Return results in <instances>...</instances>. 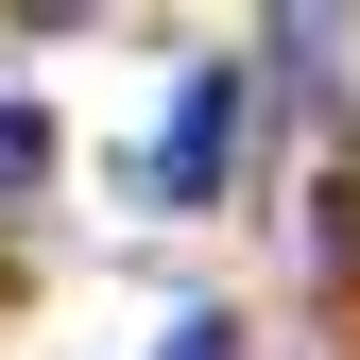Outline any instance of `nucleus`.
Here are the masks:
<instances>
[{
	"label": "nucleus",
	"mask_w": 360,
	"mask_h": 360,
	"mask_svg": "<svg viewBox=\"0 0 360 360\" xmlns=\"http://www.w3.org/2000/svg\"><path fill=\"white\" fill-rule=\"evenodd\" d=\"M240 155V69H189V103H172V138H155V189L172 206H206V172Z\"/></svg>",
	"instance_id": "f257e3e1"
},
{
	"label": "nucleus",
	"mask_w": 360,
	"mask_h": 360,
	"mask_svg": "<svg viewBox=\"0 0 360 360\" xmlns=\"http://www.w3.org/2000/svg\"><path fill=\"white\" fill-rule=\"evenodd\" d=\"M155 360H240V326H223V309H189V326H172Z\"/></svg>",
	"instance_id": "f03ea898"
},
{
	"label": "nucleus",
	"mask_w": 360,
	"mask_h": 360,
	"mask_svg": "<svg viewBox=\"0 0 360 360\" xmlns=\"http://www.w3.org/2000/svg\"><path fill=\"white\" fill-rule=\"evenodd\" d=\"M34 155H52V138H34V103H0V189H18Z\"/></svg>",
	"instance_id": "7ed1b4c3"
}]
</instances>
